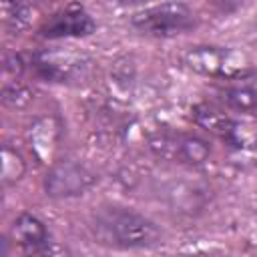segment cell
<instances>
[{
  "label": "cell",
  "instance_id": "9a60e30c",
  "mask_svg": "<svg viewBox=\"0 0 257 257\" xmlns=\"http://www.w3.org/2000/svg\"><path fill=\"white\" fill-rule=\"evenodd\" d=\"M147 2H153V0H118V4H122V6H139V4H147Z\"/></svg>",
  "mask_w": 257,
  "mask_h": 257
},
{
  "label": "cell",
  "instance_id": "e0dca14e",
  "mask_svg": "<svg viewBox=\"0 0 257 257\" xmlns=\"http://www.w3.org/2000/svg\"><path fill=\"white\" fill-rule=\"evenodd\" d=\"M251 34H253V40L257 42V20L253 22V28H251Z\"/></svg>",
  "mask_w": 257,
  "mask_h": 257
},
{
  "label": "cell",
  "instance_id": "7a4b0ae2",
  "mask_svg": "<svg viewBox=\"0 0 257 257\" xmlns=\"http://www.w3.org/2000/svg\"><path fill=\"white\" fill-rule=\"evenodd\" d=\"M183 64L203 76L233 80L251 74L253 66L245 52L231 46H215V44H199L191 46L183 54Z\"/></svg>",
  "mask_w": 257,
  "mask_h": 257
},
{
  "label": "cell",
  "instance_id": "7c38bea8",
  "mask_svg": "<svg viewBox=\"0 0 257 257\" xmlns=\"http://www.w3.org/2000/svg\"><path fill=\"white\" fill-rule=\"evenodd\" d=\"M22 173H24L22 157L6 145L4 151H2V179H4V185L12 183V181H18L22 177Z\"/></svg>",
  "mask_w": 257,
  "mask_h": 257
},
{
  "label": "cell",
  "instance_id": "3957f363",
  "mask_svg": "<svg viewBox=\"0 0 257 257\" xmlns=\"http://www.w3.org/2000/svg\"><path fill=\"white\" fill-rule=\"evenodd\" d=\"M131 22L141 34L169 38L193 26V12L183 2H163L159 6L137 12Z\"/></svg>",
  "mask_w": 257,
  "mask_h": 257
},
{
  "label": "cell",
  "instance_id": "6da1fadb",
  "mask_svg": "<svg viewBox=\"0 0 257 257\" xmlns=\"http://www.w3.org/2000/svg\"><path fill=\"white\" fill-rule=\"evenodd\" d=\"M94 239L116 249H143L161 243V229L149 217L118 205L100 207L90 221Z\"/></svg>",
  "mask_w": 257,
  "mask_h": 257
},
{
  "label": "cell",
  "instance_id": "4fadbf2b",
  "mask_svg": "<svg viewBox=\"0 0 257 257\" xmlns=\"http://www.w3.org/2000/svg\"><path fill=\"white\" fill-rule=\"evenodd\" d=\"M2 96H4V102L10 106H24V102L30 100V92L20 84H12V86L6 84Z\"/></svg>",
  "mask_w": 257,
  "mask_h": 257
},
{
  "label": "cell",
  "instance_id": "52a82bcc",
  "mask_svg": "<svg viewBox=\"0 0 257 257\" xmlns=\"http://www.w3.org/2000/svg\"><path fill=\"white\" fill-rule=\"evenodd\" d=\"M193 120L231 149L241 151L249 145V133L245 131V126H241L235 118L213 104H197L193 108Z\"/></svg>",
  "mask_w": 257,
  "mask_h": 257
},
{
  "label": "cell",
  "instance_id": "5b68a950",
  "mask_svg": "<svg viewBox=\"0 0 257 257\" xmlns=\"http://www.w3.org/2000/svg\"><path fill=\"white\" fill-rule=\"evenodd\" d=\"M96 183V173L78 161H58L44 177V191L54 199L84 195Z\"/></svg>",
  "mask_w": 257,
  "mask_h": 257
},
{
  "label": "cell",
  "instance_id": "ba28073f",
  "mask_svg": "<svg viewBox=\"0 0 257 257\" xmlns=\"http://www.w3.org/2000/svg\"><path fill=\"white\" fill-rule=\"evenodd\" d=\"M94 32V20L90 18V14L72 4L64 10H60L58 14H54L42 28L40 34L44 38H70V36H88Z\"/></svg>",
  "mask_w": 257,
  "mask_h": 257
},
{
  "label": "cell",
  "instance_id": "2e32d148",
  "mask_svg": "<svg viewBox=\"0 0 257 257\" xmlns=\"http://www.w3.org/2000/svg\"><path fill=\"white\" fill-rule=\"evenodd\" d=\"M217 2H221L225 8H233V6H239V4H243L245 0H217Z\"/></svg>",
  "mask_w": 257,
  "mask_h": 257
},
{
  "label": "cell",
  "instance_id": "5bb4252c",
  "mask_svg": "<svg viewBox=\"0 0 257 257\" xmlns=\"http://www.w3.org/2000/svg\"><path fill=\"white\" fill-rule=\"evenodd\" d=\"M22 58L18 56V54H6L4 56V74L8 76L10 72H14L16 76L22 72Z\"/></svg>",
  "mask_w": 257,
  "mask_h": 257
},
{
  "label": "cell",
  "instance_id": "9c48e42d",
  "mask_svg": "<svg viewBox=\"0 0 257 257\" xmlns=\"http://www.w3.org/2000/svg\"><path fill=\"white\" fill-rule=\"evenodd\" d=\"M10 239L24 253H50V233L46 225L30 213H22L16 217L10 229Z\"/></svg>",
  "mask_w": 257,
  "mask_h": 257
},
{
  "label": "cell",
  "instance_id": "8fae6325",
  "mask_svg": "<svg viewBox=\"0 0 257 257\" xmlns=\"http://www.w3.org/2000/svg\"><path fill=\"white\" fill-rule=\"evenodd\" d=\"M223 100L241 112H257V88L253 86H231L223 90Z\"/></svg>",
  "mask_w": 257,
  "mask_h": 257
},
{
  "label": "cell",
  "instance_id": "277c9868",
  "mask_svg": "<svg viewBox=\"0 0 257 257\" xmlns=\"http://www.w3.org/2000/svg\"><path fill=\"white\" fill-rule=\"evenodd\" d=\"M149 149L155 157L179 165H203L211 157V147L205 139L179 131H163L153 135Z\"/></svg>",
  "mask_w": 257,
  "mask_h": 257
},
{
  "label": "cell",
  "instance_id": "30bf717a",
  "mask_svg": "<svg viewBox=\"0 0 257 257\" xmlns=\"http://www.w3.org/2000/svg\"><path fill=\"white\" fill-rule=\"evenodd\" d=\"M32 4L28 0H2V24L10 34H20L32 22Z\"/></svg>",
  "mask_w": 257,
  "mask_h": 257
},
{
  "label": "cell",
  "instance_id": "8992f818",
  "mask_svg": "<svg viewBox=\"0 0 257 257\" xmlns=\"http://www.w3.org/2000/svg\"><path fill=\"white\" fill-rule=\"evenodd\" d=\"M32 66L36 74L50 82H70L82 78L90 60L74 50H40L32 56Z\"/></svg>",
  "mask_w": 257,
  "mask_h": 257
}]
</instances>
